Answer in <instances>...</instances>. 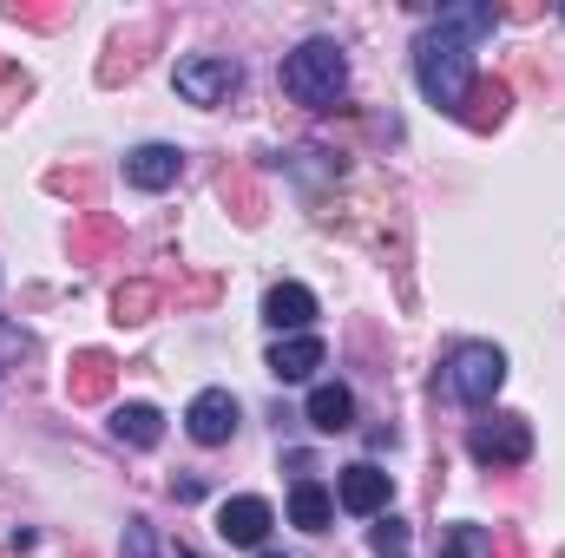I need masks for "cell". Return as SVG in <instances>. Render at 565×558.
Returning <instances> with one entry per match:
<instances>
[{
	"mask_svg": "<svg viewBox=\"0 0 565 558\" xmlns=\"http://www.w3.org/2000/svg\"><path fill=\"white\" fill-rule=\"evenodd\" d=\"M500 26V7L487 0H460V7H440L434 26L422 33L415 46V79L422 93L440 106V112H460L467 93H473V46Z\"/></svg>",
	"mask_w": 565,
	"mask_h": 558,
	"instance_id": "obj_1",
	"label": "cell"
},
{
	"mask_svg": "<svg viewBox=\"0 0 565 558\" xmlns=\"http://www.w3.org/2000/svg\"><path fill=\"white\" fill-rule=\"evenodd\" d=\"M349 86V60H342V46L335 40H302L289 60H282V93L296 99V106H335V93Z\"/></svg>",
	"mask_w": 565,
	"mask_h": 558,
	"instance_id": "obj_2",
	"label": "cell"
},
{
	"mask_svg": "<svg viewBox=\"0 0 565 558\" xmlns=\"http://www.w3.org/2000/svg\"><path fill=\"white\" fill-rule=\"evenodd\" d=\"M447 388L467 401V408H493V395L507 388V355L493 342H460L454 362H447Z\"/></svg>",
	"mask_w": 565,
	"mask_h": 558,
	"instance_id": "obj_3",
	"label": "cell"
},
{
	"mask_svg": "<svg viewBox=\"0 0 565 558\" xmlns=\"http://www.w3.org/2000/svg\"><path fill=\"white\" fill-rule=\"evenodd\" d=\"M178 93H184L191 106L231 99V93H237V60H224V53H191V60H178Z\"/></svg>",
	"mask_w": 565,
	"mask_h": 558,
	"instance_id": "obj_4",
	"label": "cell"
},
{
	"mask_svg": "<svg viewBox=\"0 0 565 558\" xmlns=\"http://www.w3.org/2000/svg\"><path fill=\"white\" fill-rule=\"evenodd\" d=\"M335 500H342V513H355V519H375V513L395 500V480H388L382 466L355 460V466H342V473H335Z\"/></svg>",
	"mask_w": 565,
	"mask_h": 558,
	"instance_id": "obj_5",
	"label": "cell"
},
{
	"mask_svg": "<svg viewBox=\"0 0 565 558\" xmlns=\"http://www.w3.org/2000/svg\"><path fill=\"white\" fill-rule=\"evenodd\" d=\"M467 447H473L480 466H520V460L533 453V427H526V420H480Z\"/></svg>",
	"mask_w": 565,
	"mask_h": 558,
	"instance_id": "obj_6",
	"label": "cell"
},
{
	"mask_svg": "<svg viewBox=\"0 0 565 558\" xmlns=\"http://www.w3.org/2000/svg\"><path fill=\"white\" fill-rule=\"evenodd\" d=\"M184 427H191L198 447H224V440L237 433V401H231V388H204V395L184 408Z\"/></svg>",
	"mask_w": 565,
	"mask_h": 558,
	"instance_id": "obj_7",
	"label": "cell"
},
{
	"mask_svg": "<svg viewBox=\"0 0 565 558\" xmlns=\"http://www.w3.org/2000/svg\"><path fill=\"white\" fill-rule=\"evenodd\" d=\"M270 526H277V513H270V500H257V493H237V500L217 506V533H224L231 546H264Z\"/></svg>",
	"mask_w": 565,
	"mask_h": 558,
	"instance_id": "obj_8",
	"label": "cell"
},
{
	"mask_svg": "<svg viewBox=\"0 0 565 558\" xmlns=\"http://www.w3.org/2000/svg\"><path fill=\"white\" fill-rule=\"evenodd\" d=\"M178 171H184L178 144H139V151H126V184L132 191H171Z\"/></svg>",
	"mask_w": 565,
	"mask_h": 558,
	"instance_id": "obj_9",
	"label": "cell"
},
{
	"mask_svg": "<svg viewBox=\"0 0 565 558\" xmlns=\"http://www.w3.org/2000/svg\"><path fill=\"white\" fill-rule=\"evenodd\" d=\"M264 322H270L277 335H302V329L316 322V296H309L302 282H277V289L264 296Z\"/></svg>",
	"mask_w": 565,
	"mask_h": 558,
	"instance_id": "obj_10",
	"label": "cell"
},
{
	"mask_svg": "<svg viewBox=\"0 0 565 558\" xmlns=\"http://www.w3.org/2000/svg\"><path fill=\"white\" fill-rule=\"evenodd\" d=\"M322 368V342L316 335H277V348H270V375L277 382H309Z\"/></svg>",
	"mask_w": 565,
	"mask_h": 558,
	"instance_id": "obj_11",
	"label": "cell"
},
{
	"mask_svg": "<svg viewBox=\"0 0 565 558\" xmlns=\"http://www.w3.org/2000/svg\"><path fill=\"white\" fill-rule=\"evenodd\" d=\"M309 427H316V433H342V427H355V395H349L342 382L309 388Z\"/></svg>",
	"mask_w": 565,
	"mask_h": 558,
	"instance_id": "obj_12",
	"label": "cell"
},
{
	"mask_svg": "<svg viewBox=\"0 0 565 558\" xmlns=\"http://www.w3.org/2000/svg\"><path fill=\"white\" fill-rule=\"evenodd\" d=\"M507 99H513V93H507L500 79H473V93H467L460 119H467L473 132H487V126H500V119H507Z\"/></svg>",
	"mask_w": 565,
	"mask_h": 558,
	"instance_id": "obj_13",
	"label": "cell"
},
{
	"mask_svg": "<svg viewBox=\"0 0 565 558\" xmlns=\"http://www.w3.org/2000/svg\"><path fill=\"white\" fill-rule=\"evenodd\" d=\"M329 513H335L329 486H316V480H296V486H289V519H296L302 533H322V526H329Z\"/></svg>",
	"mask_w": 565,
	"mask_h": 558,
	"instance_id": "obj_14",
	"label": "cell"
},
{
	"mask_svg": "<svg viewBox=\"0 0 565 558\" xmlns=\"http://www.w3.org/2000/svg\"><path fill=\"white\" fill-rule=\"evenodd\" d=\"M113 433L132 440V447H158L164 440V415L145 408V401H126V408H113Z\"/></svg>",
	"mask_w": 565,
	"mask_h": 558,
	"instance_id": "obj_15",
	"label": "cell"
},
{
	"mask_svg": "<svg viewBox=\"0 0 565 558\" xmlns=\"http://www.w3.org/2000/svg\"><path fill=\"white\" fill-rule=\"evenodd\" d=\"M73 368H79V375H73V401H99V395L113 388V362H106V355H79Z\"/></svg>",
	"mask_w": 565,
	"mask_h": 558,
	"instance_id": "obj_16",
	"label": "cell"
},
{
	"mask_svg": "<svg viewBox=\"0 0 565 558\" xmlns=\"http://www.w3.org/2000/svg\"><path fill=\"white\" fill-rule=\"evenodd\" d=\"M119 558H191V552H184V546H171V539H158L145 519H132V526H126V552H119Z\"/></svg>",
	"mask_w": 565,
	"mask_h": 558,
	"instance_id": "obj_17",
	"label": "cell"
},
{
	"mask_svg": "<svg viewBox=\"0 0 565 558\" xmlns=\"http://www.w3.org/2000/svg\"><path fill=\"white\" fill-rule=\"evenodd\" d=\"M113 309H119V322H145V315L158 309V289H151V282H126V289L113 296Z\"/></svg>",
	"mask_w": 565,
	"mask_h": 558,
	"instance_id": "obj_18",
	"label": "cell"
},
{
	"mask_svg": "<svg viewBox=\"0 0 565 558\" xmlns=\"http://www.w3.org/2000/svg\"><path fill=\"white\" fill-rule=\"evenodd\" d=\"M440 558H493V546H487V533H480V526H454V533H447V546H440Z\"/></svg>",
	"mask_w": 565,
	"mask_h": 558,
	"instance_id": "obj_19",
	"label": "cell"
},
{
	"mask_svg": "<svg viewBox=\"0 0 565 558\" xmlns=\"http://www.w3.org/2000/svg\"><path fill=\"white\" fill-rule=\"evenodd\" d=\"M369 552L375 558H408V526H402V519H382V526L369 533Z\"/></svg>",
	"mask_w": 565,
	"mask_h": 558,
	"instance_id": "obj_20",
	"label": "cell"
},
{
	"mask_svg": "<svg viewBox=\"0 0 565 558\" xmlns=\"http://www.w3.org/2000/svg\"><path fill=\"white\" fill-rule=\"evenodd\" d=\"M13 99H26V73H0V119L13 112Z\"/></svg>",
	"mask_w": 565,
	"mask_h": 558,
	"instance_id": "obj_21",
	"label": "cell"
},
{
	"mask_svg": "<svg viewBox=\"0 0 565 558\" xmlns=\"http://www.w3.org/2000/svg\"><path fill=\"white\" fill-rule=\"evenodd\" d=\"M264 558H277V552H264Z\"/></svg>",
	"mask_w": 565,
	"mask_h": 558,
	"instance_id": "obj_22",
	"label": "cell"
}]
</instances>
